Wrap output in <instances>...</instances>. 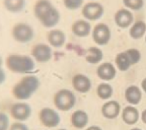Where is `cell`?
I'll return each mask as SVG.
<instances>
[{"label":"cell","instance_id":"cell-34","mask_svg":"<svg viewBox=\"0 0 146 130\" xmlns=\"http://www.w3.org/2000/svg\"><path fill=\"white\" fill-rule=\"evenodd\" d=\"M142 89H143V91L146 93V78H144V79L142 80Z\"/></svg>","mask_w":146,"mask_h":130},{"label":"cell","instance_id":"cell-23","mask_svg":"<svg viewBox=\"0 0 146 130\" xmlns=\"http://www.w3.org/2000/svg\"><path fill=\"white\" fill-rule=\"evenodd\" d=\"M116 65L118 66V68L121 71H126L132 66L133 64L131 62V59L129 57V55L127 54V52H122L119 53L116 57Z\"/></svg>","mask_w":146,"mask_h":130},{"label":"cell","instance_id":"cell-29","mask_svg":"<svg viewBox=\"0 0 146 130\" xmlns=\"http://www.w3.org/2000/svg\"><path fill=\"white\" fill-rule=\"evenodd\" d=\"M10 121L6 113L0 112V130H9Z\"/></svg>","mask_w":146,"mask_h":130},{"label":"cell","instance_id":"cell-26","mask_svg":"<svg viewBox=\"0 0 146 130\" xmlns=\"http://www.w3.org/2000/svg\"><path fill=\"white\" fill-rule=\"evenodd\" d=\"M123 3L131 10H139L143 7L144 0H123Z\"/></svg>","mask_w":146,"mask_h":130},{"label":"cell","instance_id":"cell-5","mask_svg":"<svg viewBox=\"0 0 146 130\" xmlns=\"http://www.w3.org/2000/svg\"><path fill=\"white\" fill-rule=\"evenodd\" d=\"M9 114L12 118L18 122H25L32 115V108L25 102H16L12 104L9 109Z\"/></svg>","mask_w":146,"mask_h":130},{"label":"cell","instance_id":"cell-13","mask_svg":"<svg viewBox=\"0 0 146 130\" xmlns=\"http://www.w3.org/2000/svg\"><path fill=\"white\" fill-rule=\"evenodd\" d=\"M53 7L54 6H53L52 2H51L50 0H38L35 3L34 13L36 15V17L41 21L52 10Z\"/></svg>","mask_w":146,"mask_h":130},{"label":"cell","instance_id":"cell-11","mask_svg":"<svg viewBox=\"0 0 146 130\" xmlns=\"http://www.w3.org/2000/svg\"><path fill=\"white\" fill-rule=\"evenodd\" d=\"M133 14L129 9L121 8L115 13V23L119 27L127 29L133 23Z\"/></svg>","mask_w":146,"mask_h":130},{"label":"cell","instance_id":"cell-32","mask_svg":"<svg viewBox=\"0 0 146 130\" xmlns=\"http://www.w3.org/2000/svg\"><path fill=\"white\" fill-rule=\"evenodd\" d=\"M85 130H103L100 127H98V126H89L88 128H86Z\"/></svg>","mask_w":146,"mask_h":130},{"label":"cell","instance_id":"cell-30","mask_svg":"<svg viewBox=\"0 0 146 130\" xmlns=\"http://www.w3.org/2000/svg\"><path fill=\"white\" fill-rule=\"evenodd\" d=\"M9 130H30L27 125L23 122H18L15 121L12 124H10V127H9Z\"/></svg>","mask_w":146,"mask_h":130},{"label":"cell","instance_id":"cell-12","mask_svg":"<svg viewBox=\"0 0 146 130\" xmlns=\"http://www.w3.org/2000/svg\"><path fill=\"white\" fill-rule=\"evenodd\" d=\"M116 68L112 63L110 62H106V63L100 64V66L98 67L96 70V74L102 80L105 81H109L112 80L116 77Z\"/></svg>","mask_w":146,"mask_h":130},{"label":"cell","instance_id":"cell-24","mask_svg":"<svg viewBox=\"0 0 146 130\" xmlns=\"http://www.w3.org/2000/svg\"><path fill=\"white\" fill-rule=\"evenodd\" d=\"M3 4L6 10H8L9 12L17 13L21 11L25 6V0H4Z\"/></svg>","mask_w":146,"mask_h":130},{"label":"cell","instance_id":"cell-20","mask_svg":"<svg viewBox=\"0 0 146 130\" xmlns=\"http://www.w3.org/2000/svg\"><path fill=\"white\" fill-rule=\"evenodd\" d=\"M59 21H60V12L58 11L57 8L53 7L52 10L42 19L41 23L45 27L51 29V27H54L56 25H58Z\"/></svg>","mask_w":146,"mask_h":130},{"label":"cell","instance_id":"cell-33","mask_svg":"<svg viewBox=\"0 0 146 130\" xmlns=\"http://www.w3.org/2000/svg\"><path fill=\"white\" fill-rule=\"evenodd\" d=\"M141 119H142V121H143V123L146 124V110H144L143 112H142Z\"/></svg>","mask_w":146,"mask_h":130},{"label":"cell","instance_id":"cell-37","mask_svg":"<svg viewBox=\"0 0 146 130\" xmlns=\"http://www.w3.org/2000/svg\"><path fill=\"white\" fill-rule=\"evenodd\" d=\"M59 130H67V129H64V128H60Z\"/></svg>","mask_w":146,"mask_h":130},{"label":"cell","instance_id":"cell-19","mask_svg":"<svg viewBox=\"0 0 146 130\" xmlns=\"http://www.w3.org/2000/svg\"><path fill=\"white\" fill-rule=\"evenodd\" d=\"M125 98L128 103L131 105H138L142 99V93L138 87L131 85L126 89Z\"/></svg>","mask_w":146,"mask_h":130},{"label":"cell","instance_id":"cell-2","mask_svg":"<svg viewBox=\"0 0 146 130\" xmlns=\"http://www.w3.org/2000/svg\"><path fill=\"white\" fill-rule=\"evenodd\" d=\"M5 66L10 72L17 74L31 73L35 69V61L31 56L23 54H9L5 58Z\"/></svg>","mask_w":146,"mask_h":130},{"label":"cell","instance_id":"cell-18","mask_svg":"<svg viewBox=\"0 0 146 130\" xmlns=\"http://www.w3.org/2000/svg\"><path fill=\"white\" fill-rule=\"evenodd\" d=\"M122 118L126 124L133 125L139 120V112L134 106H128V107L124 108L123 112H122Z\"/></svg>","mask_w":146,"mask_h":130},{"label":"cell","instance_id":"cell-35","mask_svg":"<svg viewBox=\"0 0 146 130\" xmlns=\"http://www.w3.org/2000/svg\"><path fill=\"white\" fill-rule=\"evenodd\" d=\"M2 63H3V60L1 58V56H0V67H2Z\"/></svg>","mask_w":146,"mask_h":130},{"label":"cell","instance_id":"cell-16","mask_svg":"<svg viewBox=\"0 0 146 130\" xmlns=\"http://www.w3.org/2000/svg\"><path fill=\"white\" fill-rule=\"evenodd\" d=\"M91 27L90 23L86 21L83 19H78V21H74L71 27V31L75 36L79 37V38H84L87 37L90 33Z\"/></svg>","mask_w":146,"mask_h":130},{"label":"cell","instance_id":"cell-25","mask_svg":"<svg viewBox=\"0 0 146 130\" xmlns=\"http://www.w3.org/2000/svg\"><path fill=\"white\" fill-rule=\"evenodd\" d=\"M113 87L107 82H103L96 87V94L102 100H108L113 96Z\"/></svg>","mask_w":146,"mask_h":130},{"label":"cell","instance_id":"cell-4","mask_svg":"<svg viewBox=\"0 0 146 130\" xmlns=\"http://www.w3.org/2000/svg\"><path fill=\"white\" fill-rule=\"evenodd\" d=\"M34 29L25 23H18L12 27L11 36L14 41L18 43H29L34 38Z\"/></svg>","mask_w":146,"mask_h":130},{"label":"cell","instance_id":"cell-21","mask_svg":"<svg viewBox=\"0 0 146 130\" xmlns=\"http://www.w3.org/2000/svg\"><path fill=\"white\" fill-rule=\"evenodd\" d=\"M104 57L103 51L98 49V47H90L88 48L85 55V60L90 64H98L102 61Z\"/></svg>","mask_w":146,"mask_h":130},{"label":"cell","instance_id":"cell-6","mask_svg":"<svg viewBox=\"0 0 146 130\" xmlns=\"http://www.w3.org/2000/svg\"><path fill=\"white\" fill-rule=\"evenodd\" d=\"M39 120L45 127L55 128L60 124L61 118L57 111L52 108H43L39 112Z\"/></svg>","mask_w":146,"mask_h":130},{"label":"cell","instance_id":"cell-22","mask_svg":"<svg viewBox=\"0 0 146 130\" xmlns=\"http://www.w3.org/2000/svg\"><path fill=\"white\" fill-rule=\"evenodd\" d=\"M130 37L135 40L141 39L146 34V23L143 21H137L130 29Z\"/></svg>","mask_w":146,"mask_h":130},{"label":"cell","instance_id":"cell-9","mask_svg":"<svg viewBox=\"0 0 146 130\" xmlns=\"http://www.w3.org/2000/svg\"><path fill=\"white\" fill-rule=\"evenodd\" d=\"M103 14L104 7L98 2H88L82 7V15L87 21H98Z\"/></svg>","mask_w":146,"mask_h":130},{"label":"cell","instance_id":"cell-36","mask_svg":"<svg viewBox=\"0 0 146 130\" xmlns=\"http://www.w3.org/2000/svg\"><path fill=\"white\" fill-rule=\"evenodd\" d=\"M131 130H142V129H140V128H133V129H131Z\"/></svg>","mask_w":146,"mask_h":130},{"label":"cell","instance_id":"cell-7","mask_svg":"<svg viewBox=\"0 0 146 130\" xmlns=\"http://www.w3.org/2000/svg\"><path fill=\"white\" fill-rule=\"evenodd\" d=\"M31 55H32L33 59H35L36 61L40 62V63H46L52 59L53 52L50 46L42 43L36 44L33 47Z\"/></svg>","mask_w":146,"mask_h":130},{"label":"cell","instance_id":"cell-27","mask_svg":"<svg viewBox=\"0 0 146 130\" xmlns=\"http://www.w3.org/2000/svg\"><path fill=\"white\" fill-rule=\"evenodd\" d=\"M63 3L66 8L75 10L81 7V5L83 4V0H63Z\"/></svg>","mask_w":146,"mask_h":130},{"label":"cell","instance_id":"cell-10","mask_svg":"<svg viewBox=\"0 0 146 130\" xmlns=\"http://www.w3.org/2000/svg\"><path fill=\"white\" fill-rule=\"evenodd\" d=\"M72 87L78 93L86 94L87 91H89L91 89V81L86 75L78 73V74H75L73 76Z\"/></svg>","mask_w":146,"mask_h":130},{"label":"cell","instance_id":"cell-14","mask_svg":"<svg viewBox=\"0 0 146 130\" xmlns=\"http://www.w3.org/2000/svg\"><path fill=\"white\" fill-rule=\"evenodd\" d=\"M47 40H48L49 44H50L52 47L61 48L62 46L65 44L66 36H65L63 31L58 30V29H54V30H51L50 32L47 34Z\"/></svg>","mask_w":146,"mask_h":130},{"label":"cell","instance_id":"cell-3","mask_svg":"<svg viewBox=\"0 0 146 130\" xmlns=\"http://www.w3.org/2000/svg\"><path fill=\"white\" fill-rule=\"evenodd\" d=\"M76 103L75 95L70 89H62L55 94L54 96V105L60 111H70Z\"/></svg>","mask_w":146,"mask_h":130},{"label":"cell","instance_id":"cell-28","mask_svg":"<svg viewBox=\"0 0 146 130\" xmlns=\"http://www.w3.org/2000/svg\"><path fill=\"white\" fill-rule=\"evenodd\" d=\"M127 54L129 55V57H130L131 59V62H132V64L134 65V64L138 63V62L140 61V58H141V54H140V52L137 49L135 48H132V49H128L127 51Z\"/></svg>","mask_w":146,"mask_h":130},{"label":"cell","instance_id":"cell-1","mask_svg":"<svg viewBox=\"0 0 146 130\" xmlns=\"http://www.w3.org/2000/svg\"><path fill=\"white\" fill-rule=\"evenodd\" d=\"M40 87V79L38 76L33 74H27L18 80L11 89V95L15 100L25 101L29 100Z\"/></svg>","mask_w":146,"mask_h":130},{"label":"cell","instance_id":"cell-15","mask_svg":"<svg viewBox=\"0 0 146 130\" xmlns=\"http://www.w3.org/2000/svg\"><path fill=\"white\" fill-rule=\"evenodd\" d=\"M121 106L117 101H109L105 103L102 108L103 116L108 119H115L120 115Z\"/></svg>","mask_w":146,"mask_h":130},{"label":"cell","instance_id":"cell-17","mask_svg":"<svg viewBox=\"0 0 146 130\" xmlns=\"http://www.w3.org/2000/svg\"><path fill=\"white\" fill-rule=\"evenodd\" d=\"M71 124L76 129H83L88 123V115L82 110H77L71 115Z\"/></svg>","mask_w":146,"mask_h":130},{"label":"cell","instance_id":"cell-38","mask_svg":"<svg viewBox=\"0 0 146 130\" xmlns=\"http://www.w3.org/2000/svg\"><path fill=\"white\" fill-rule=\"evenodd\" d=\"M145 42H146V37H145Z\"/></svg>","mask_w":146,"mask_h":130},{"label":"cell","instance_id":"cell-31","mask_svg":"<svg viewBox=\"0 0 146 130\" xmlns=\"http://www.w3.org/2000/svg\"><path fill=\"white\" fill-rule=\"evenodd\" d=\"M5 79H6V73L2 67H0V85L5 81Z\"/></svg>","mask_w":146,"mask_h":130},{"label":"cell","instance_id":"cell-8","mask_svg":"<svg viewBox=\"0 0 146 130\" xmlns=\"http://www.w3.org/2000/svg\"><path fill=\"white\" fill-rule=\"evenodd\" d=\"M92 39L100 46L107 45L111 40V30L105 23H98L92 31Z\"/></svg>","mask_w":146,"mask_h":130}]
</instances>
